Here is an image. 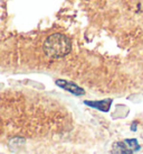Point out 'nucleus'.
<instances>
[{
  "label": "nucleus",
  "instance_id": "1",
  "mask_svg": "<svg viewBox=\"0 0 143 154\" xmlns=\"http://www.w3.org/2000/svg\"><path fill=\"white\" fill-rule=\"evenodd\" d=\"M72 45L69 39L63 34H53L48 36L44 43V51L51 59L66 56L71 52Z\"/></svg>",
  "mask_w": 143,
  "mask_h": 154
},
{
  "label": "nucleus",
  "instance_id": "2",
  "mask_svg": "<svg viewBox=\"0 0 143 154\" xmlns=\"http://www.w3.org/2000/svg\"><path fill=\"white\" fill-rule=\"evenodd\" d=\"M139 149L140 145L136 140H125L124 142H118L114 144L112 154H132Z\"/></svg>",
  "mask_w": 143,
  "mask_h": 154
},
{
  "label": "nucleus",
  "instance_id": "3",
  "mask_svg": "<svg viewBox=\"0 0 143 154\" xmlns=\"http://www.w3.org/2000/svg\"><path fill=\"white\" fill-rule=\"evenodd\" d=\"M56 85H58L59 87L64 88L65 90H67L69 92H72L73 94H76V96H80V94H84V90L80 89V87H77L74 83H71V82L64 81V80H57L56 81Z\"/></svg>",
  "mask_w": 143,
  "mask_h": 154
},
{
  "label": "nucleus",
  "instance_id": "4",
  "mask_svg": "<svg viewBox=\"0 0 143 154\" xmlns=\"http://www.w3.org/2000/svg\"><path fill=\"white\" fill-rule=\"evenodd\" d=\"M111 101H100V103H86L87 105H89V106H92V107H95V108H98V109H101V110H109L106 107H103V105H106V103H109Z\"/></svg>",
  "mask_w": 143,
  "mask_h": 154
}]
</instances>
